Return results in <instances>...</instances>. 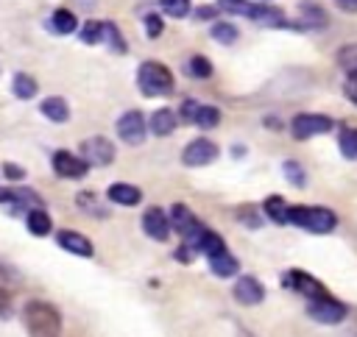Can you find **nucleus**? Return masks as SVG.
Returning a JSON list of instances; mask_svg holds the SVG:
<instances>
[{"instance_id":"obj_17","label":"nucleus","mask_w":357,"mask_h":337,"mask_svg":"<svg viewBox=\"0 0 357 337\" xmlns=\"http://www.w3.org/2000/svg\"><path fill=\"white\" fill-rule=\"evenodd\" d=\"M106 198L112 203H120V206H137L142 201V189L134 187V184H126V181H117L106 189Z\"/></svg>"},{"instance_id":"obj_24","label":"nucleus","mask_w":357,"mask_h":337,"mask_svg":"<svg viewBox=\"0 0 357 337\" xmlns=\"http://www.w3.org/2000/svg\"><path fill=\"white\" fill-rule=\"evenodd\" d=\"M75 28H78V19H75L73 11H67V8H56V11L50 14V31H53V33L67 36V33H73Z\"/></svg>"},{"instance_id":"obj_8","label":"nucleus","mask_w":357,"mask_h":337,"mask_svg":"<svg viewBox=\"0 0 357 337\" xmlns=\"http://www.w3.org/2000/svg\"><path fill=\"white\" fill-rule=\"evenodd\" d=\"M282 287H284V290H293V292H301V295H307L310 301H312V298H321V295H329L326 287H324L318 279H312L310 273H304V270H284V273H282Z\"/></svg>"},{"instance_id":"obj_13","label":"nucleus","mask_w":357,"mask_h":337,"mask_svg":"<svg viewBox=\"0 0 357 337\" xmlns=\"http://www.w3.org/2000/svg\"><path fill=\"white\" fill-rule=\"evenodd\" d=\"M142 231L151 237V240H156V242H165L167 237H170V220H167V214H165V209H159V206H151V209H145V214H142Z\"/></svg>"},{"instance_id":"obj_45","label":"nucleus","mask_w":357,"mask_h":337,"mask_svg":"<svg viewBox=\"0 0 357 337\" xmlns=\"http://www.w3.org/2000/svg\"><path fill=\"white\" fill-rule=\"evenodd\" d=\"M265 3H268V0H265Z\"/></svg>"},{"instance_id":"obj_37","label":"nucleus","mask_w":357,"mask_h":337,"mask_svg":"<svg viewBox=\"0 0 357 337\" xmlns=\"http://www.w3.org/2000/svg\"><path fill=\"white\" fill-rule=\"evenodd\" d=\"M198 100H192V97H187L184 103H181V109H178V114H176V120H181V123H192L195 120V111H198Z\"/></svg>"},{"instance_id":"obj_30","label":"nucleus","mask_w":357,"mask_h":337,"mask_svg":"<svg viewBox=\"0 0 357 337\" xmlns=\"http://www.w3.org/2000/svg\"><path fill=\"white\" fill-rule=\"evenodd\" d=\"M209 36H212L218 45H234L240 33H237V28H234L231 22H215L212 31H209Z\"/></svg>"},{"instance_id":"obj_11","label":"nucleus","mask_w":357,"mask_h":337,"mask_svg":"<svg viewBox=\"0 0 357 337\" xmlns=\"http://www.w3.org/2000/svg\"><path fill=\"white\" fill-rule=\"evenodd\" d=\"M0 203H11L14 212H20V209H28V212L45 209L42 198L28 187H0Z\"/></svg>"},{"instance_id":"obj_5","label":"nucleus","mask_w":357,"mask_h":337,"mask_svg":"<svg viewBox=\"0 0 357 337\" xmlns=\"http://www.w3.org/2000/svg\"><path fill=\"white\" fill-rule=\"evenodd\" d=\"M307 315H310L312 320H318V323L335 326V323H340V320L349 315V306H346L343 301L332 298V295H321V298H312V301L307 304Z\"/></svg>"},{"instance_id":"obj_23","label":"nucleus","mask_w":357,"mask_h":337,"mask_svg":"<svg viewBox=\"0 0 357 337\" xmlns=\"http://www.w3.org/2000/svg\"><path fill=\"white\" fill-rule=\"evenodd\" d=\"M25 226H28V231H31L33 237H47V234L53 231V220H50V214H47L45 209L28 212V214H25Z\"/></svg>"},{"instance_id":"obj_27","label":"nucleus","mask_w":357,"mask_h":337,"mask_svg":"<svg viewBox=\"0 0 357 337\" xmlns=\"http://www.w3.org/2000/svg\"><path fill=\"white\" fill-rule=\"evenodd\" d=\"M337 148L346 159L357 162V128H340V136H337Z\"/></svg>"},{"instance_id":"obj_6","label":"nucleus","mask_w":357,"mask_h":337,"mask_svg":"<svg viewBox=\"0 0 357 337\" xmlns=\"http://www.w3.org/2000/svg\"><path fill=\"white\" fill-rule=\"evenodd\" d=\"M145 134H148V123H145V114L139 109H128L126 114H120V120H117V136L126 145H142Z\"/></svg>"},{"instance_id":"obj_38","label":"nucleus","mask_w":357,"mask_h":337,"mask_svg":"<svg viewBox=\"0 0 357 337\" xmlns=\"http://www.w3.org/2000/svg\"><path fill=\"white\" fill-rule=\"evenodd\" d=\"M343 95L349 103L357 106V72H346V81H343Z\"/></svg>"},{"instance_id":"obj_35","label":"nucleus","mask_w":357,"mask_h":337,"mask_svg":"<svg viewBox=\"0 0 357 337\" xmlns=\"http://www.w3.org/2000/svg\"><path fill=\"white\" fill-rule=\"evenodd\" d=\"M218 11H229V14H240V17H248L251 11V3L248 0H218L215 6Z\"/></svg>"},{"instance_id":"obj_2","label":"nucleus","mask_w":357,"mask_h":337,"mask_svg":"<svg viewBox=\"0 0 357 337\" xmlns=\"http://www.w3.org/2000/svg\"><path fill=\"white\" fill-rule=\"evenodd\" d=\"M287 223H293L304 231H312V234H329L337 226V214L326 206H290Z\"/></svg>"},{"instance_id":"obj_33","label":"nucleus","mask_w":357,"mask_h":337,"mask_svg":"<svg viewBox=\"0 0 357 337\" xmlns=\"http://www.w3.org/2000/svg\"><path fill=\"white\" fill-rule=\"evenodd\" d=\"M337 64L346 70V72H357V42H349L337 50Z\"/></svg>"},{"instance_id":"obj_31","label":"nucleus","mask_w":357,"mask_h":337,"mask_svg":"<svg viewBox=\"0 0 357 337\" xmlns=\"http://www.w3.org/2000/svg\"><path fill=\"white\" fill-rule=\"evenodd\" d=\"M103 42L109 45L112 53H126V39L114 22H103Z\"/></svg>"},{"instance_id":"obj_25","label":"nucleus","mask_w":357,"mask_h":337,"mask_svg":"<svg viewBox=\"0 0 357 337\" xmlns=\"http://www.w3.org/2000/svg\"><path fill=\"white\" fill-rule=\"evenodd\" d=\"M11 89H14V95H17L20 100H31V97L36 95L39 84H36L33 75H28V72H17L14 81H11Z\"/></svg>"},{"instance_id":"obj_7","label":"nucleus","mask_w":357,"mask_h":337,"mask_svg":"<svg viewBox=\"0 0 357 337\" xmlns=\"http://www.w3.org/2000/svg\"><path fill=\"white\" fill-rule=\"evenodd\" d=\"M218 156H220V148H218L212 139H206V136H198V139L187 142V148L181 150V162H184L187 167H206V164H212Z\"/></svg>"},{"instance_id":"obj_20","label":"nucleus","mask_w":357,"mask_h":337,"mask_svg":"<svg viewBox=\"0 0 357 337\" xmlns=\"http://www.w3.org/2000/svg\"><path fill=\"white\" fill-rule=\"evenodd\" d=\"M223 251H226L223 237H220L218 231H212V228H204V231H201V237H198V242H195V253H204V256L209 259V256L223 253Z\"/></svg>"},{"instance_id":"obj_14","label":"nucleus","mask_w":357,"mask_h":337,"mask_svg":"<svg viewBox=\"0 0 357 337\" xmlns=\"http://www.w3.org/2000/svg\"><path fill=\"white\" fill-rule=\"evenodd\" d=\"M231 292H234V301L243 304V306H257V304H262V298H265V287H262V281L254 279V276H240Z\"/></svg>"},{"instance_id":"obj_28","label":"nucleus","mask_w":357,"mask_h":337,"mask_svg":"<svg viewBox=\"0 0 357 337\" xmlns=\"http://www.w3.org/2000/svg\"><path fill=\"white\" fill-rule=\"evenodd\" d=\"M187 70H190V75H192V78H201V81L212 78V72H215L212 61H209L206 56H201V53H195V56L187 61Z\"/></svg>"},{"instance_id":"obj_40","label":"nucleus","mask_w":357,"mask_h":337,"mask_svg":"<svg viewBox=\"0 0 357 337\" xmlns=\"http://www.w3.org/2000/svg\"><path fill=\"white\" fill-rule=\"evenodd\" d=\"M11 306H14L11 292H8L6 287H0V318H3V320H6V318H11Z\"/></svg>"},{"instance_id":"obj_43","label":"nucleus","mask_w":357,"mask_h":337,"mask_svg":"<svg viewBox=\"0 0 357 337\" xmlns=\"http://www.w3.org/2000/svg\"><path fill=\"white\" fill-rule=\"evenodd\" d=\"M335 6H337L343 14H357V0H335Z\"/></svg>"},{"instance_id":"obj_18","label":"nucleus","mask_w":357,"mask_h":337,"mask_svg":"<svg viewBox=\"0 0 357 337\" xmlns=\"http://www.w3.org/2000/svg\"><path fill=\"white\" fill-rule=\"evenodd\" d=\"M176 125H178L176 111H173V109H167V106L156 109V111L151 114V120H148V128H151V134H153V136H167V134H173V131H176Z\"/></svg>"},{"instance_id":"obj_39","label":"nucleus","mask_w":357,"mask_h":337,"mask_svg":"<svg viewBox=\"0 0 357 337\" xmlns=\"http://www.w3.org/2000/svg\"><path fill=\"white\" fill-rule=\"evenodd\" d=\"M75 201H78V206H84L86 212H92V214H98V217H103V214H106L103 209H98V206H95V195H92V192H81Z\"/></svg>"},{"instance_id":"obj_1","label":"nucleus","mask_w":357,"mask_h":337,"mask_svg":"<svg viewBox=\"0 0 357 337\" xmlns=\"http://www.w3.org/2000/svg\"><path fill=\"white\" fill-rule=\"evenodd\" d=\"M22 320L31 337H59L61 334V312L47 301H28L22 309Z\"/></svg>"},{"instance_id":"obj_26","label":"nucleus","mask_w":357,"mask_h":337,"mask_svg":"<svg viewBox=\"0 0 357 337\" xmlns=\"http://www.w3.org/2000/svg\"><path fill=\"white\" fill-rule=\"evenodd\" d=\"M78 39L84 45H100L103 42V22L100 19H86L78 31Z\"/></svg>"},{"instance_id":"obj_4","label":"nucleus","mask_w":357,"mask_h":337,"mask_svg":"<svg viewBox=\"0 0 357 337\" xmlns=\"http://www.w3.org/2000/svg\"><path fill=\"white\" fill-rule=\"evenodd\" d=\"M335 128V120L329 114H318V111H301L290 120V134L293 139H310V136H321L329 134Z\"/></svg>"},{"instance_id":"obj_19","label":"nucleus","mask_w":357,"mask_h":337,"mask_svg":"<svg viewBox=\"0 0 357 337\" xmlns=\"http://www.w3.org/2000/svg\"><path fill=\"white\" fill-rule=\"evenodd\" d=\"M39 111H42L47 120H53V123H67V120H70V106H67V100L59 97V95L45 97L42 106H39Z\"/></svg>"},{"instance_id":"obj_16","label":"nucleus","mask_w":357,"mask_h":337,"mask_svg":"<svg viewBox=\"0 0 357 337\" xmlns=\"http://www.w3.org/2000/svg\"><path fill=\"white\" fill-rule=\"evenodd\" d=\"M248 17H251L257 25H262V28H287V22H290V19L284 17L282 8L268 6V3H262V6H251Z\"/></svg>"},{"instance_id":"obj_36","label":"nucleus","mask_w":357,"mask_h":337,"mask_svg":"<svg viewBox=\"0 0 357 337\" xmlns=\"http://www.w3.org/2000/svg\"><path fill=\"white\" fill-rule=\"evenodd\" d=\"M162 31H165L162 17H159V14H148V17H145V33H148V39H159Z\"/></svg>"},{"instance_id":"obj_41","label":"nucleus","mask_w":357,"mask_h":337,"mask_svg":"<svg viewBox=\"0 0 357 337\" xmlns=\"http://www.w3.org/2000/svg\"><path fill=\"white\" fill-rule=\"evenodd\" d=\"M237 217H240L243 223L248 220V226H251V228H257V226H259V217L254 214V206H240V209H237Z\"/></svg>"},{"instance_id":"obj_42","label":"nucleus","mask_w":357,"mask_h":337,"mask_svg":"<svg viewBox=\"0 0 357 337\" xmlns=\"http://www.w3.org/2000/svg\"><path fill=\"white\" fill-rule=\"evenodd\" d=\"M3 175H6V178H11V181H20V178H25V170L8 162V164H3Z\"/></svg>"},{"instance_id":"obj_34","label":"nucleus","mask_w":357,"mask_h":337,"mask_svg":"<svg viewBox=\"0 0 357 337\" xmlns=\"http://www.w3.org/2000/svg\"><path fill=\"white\" fill-rule=\"evenodd\" d=\"M282 170H284L287 181H290L293 187H304V184H307V175H304V170H301V164H298V162L287 159V162L282 164Z\"/></svg>"},{"instance_id":"obj_15","label":"nucleus","mask_w":357,"mask_h":337,"mask_svg":"<svg viewBox=\"0 0 357 337\" xmlns=\"http://www.w3.org/2000/svg\"><path fill=\"white\" fill-rule=\"evenodd\" d=\"M56 242H59L67 253H75V256H92V253H95L92 240L84 237V234H78V231H73V228H61V231H56Z\"/></svg>"},{"instance_id":"obj_22","label":"nucleus","mask_w":357,"mask_h":337,"mask_svg":"<svg viewBox=\"0 0 357 337\" xmlns=\"http://www.w3.org/2000/svg\"><path fill=\"white\" fill-rule=\"evenodd\" d=\"M287 209H290V203H287L282 195H268V198L262 201V212L268 214V220H273V223H279V226L287 223Z\"/></svg>"},{"instance_id":"obj_10","label":"nucleus","mask_w":357,"mask_h":337,"mask_svg":"<svg viewBox=\"0 0 357 337\" xmlns=\"http://www.w3.org/2000/svg\"><path fill=\"white\" fill-rule=\"evenodd\" d=\"M326 25H329L326 11H324L318 3H310V0H304V3L298 6V19L287 22V28H296V31H321V28H326Z\"/></svg>"},{"instance_id":"obj_44","label":"nucleus","mask_w":357,"mask_h":337,"mask_svg":"<svg viewBox=\"0 0 357 337\" xmlns=\"http://www.w3.org/2000/svg\"><path fill=\"white\" fill-rule=\"evenodd\" d=\"M218 14V8L215 6H201L198 11H195V19H212Z\"/></svg>"},{"instance_id":"obj_12","label":"nucleus","mask_w":357,"mask_h":337,"mask_svg":"<svg viewBox=\"0 0 357 337\" xmlns=\"http://www.w3.org/2000/svg\"><path fill=\"white\" fill-rule=\"evenodd\" d=\"M50 164H53L56 175H61V178H84L86 170H89V164L81 156L70 153V150H56L53 159H50Z\"/></svg>"},{"instance_id":"obj_21","label":"nucleus","mask_w":357,"mask_h":337,"mask_svg":"<svg viewBox=\"0 0 357 337\" xmlns=\"http://www.w3.org/2000/svg\"><path fill=\"white\" fill-rule=\"evenodd\" d=\"M209 270H212L218 279H229V276H237L240 262H237V259H234L229 251H223V253L209 256Z\"/></svg>"},{"instance_id":"obj_9","label":"nucleus","mask_w":357,"mask_h":337,"mask_svg":"<svg viewBox=\"0 0 357 337\" xmlns=\"http://www.w3.org/2000/svg\"><path fill=\"white\" fill-rule=\"evenodd\" d=\"M81 159L92 167H106V164H112L114 162V145H112V139H106V136H89V139H84L81 142Z\"/></svg>"},{"instance_id":"obj_32","label":"nucleus","mask_w":357,"mask_h":337,"mask_svg":"<svg viewBox=\"0 0 357 337\" xmlns=\"http://www.w3.org/2000/svg\"><path fill=\"white\" fill-rule=\"evenodd\" d=\"M198 128H204V131H209V128H215L218 123H220V111H218V106H198V111H195V120H192Z\"/></svg>"},{"instance_id":"obj_3","label":"nucleus","mask_w":357,"mask_h":337,"mask_svg":"<svg viewBox=\"0 0 357 337\" xmlns=\"http://www.w3.org/2000/svg\"><path fill=\"white\" fill-rule=\"evenodd\" d=\"M137 86L145 97H162L173 92V72L162 61H142L137 70Z\"/></svg>"},{"instance_id":"obj_29","label":"nucleus","mask_w":357,"mask_h":337,"mask_svg":"<svg viewBox=\"0 0 357 337\" xmlns=\"http://www.w3.org/2000/svg\"><path fill=\"white\" fill-rule=\"evenodd\" d=\"M159 8L173 19H184L192 11V0H159Z\"/></svg>"}]
</instances>
